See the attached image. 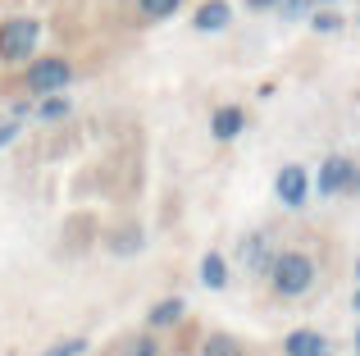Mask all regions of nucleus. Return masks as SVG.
Returning a JSON list of instances; mask_svg holds the SVG:
<instances>
[{
  "mask_svg": "<svg viewBox=\"0 0 360 356\" xmlns=\"http://www.w3.org/2000/svg\"><path fill=\"white\" fill-rule=\"evenodd\" d=\"M315 356H333V352H328V348H319V352H315Z\"/></svg>",
  "mask_w": 360,
  "mask_h": 356,
  "instance_id": "nucleus-19",
  "label": "nucleus"
},
{
  "mask_svg": "<svg viewBox=\"0 0 360 356\" xmlns=\"http://www.w3.org/2000/svg\"><path fill=\"white\" fill-rule=\"evenodd\" d=\"M178 5H183V0H137V9H141L146 18H169Z\"/></svg>",
  "mask_w": 360,
  "mask_h": 356,
  "instance_id": "nucleus-12",
  "label": "nucleus"
},
{
  "mask_svg": "<svg viewBox=\"0 0 360 356\" xmlns=\"http://www.w3.org/2000/svg\"><path fill=\"white\" fill-rule=\"evenodd\" d=\"M178 315H183V302H178V297H165V302L150 306V324H155V329H165V324H178Z\"/></svg>",
  "mask_w": 360,
  "mask_h": 356,
  "instance_id": "nucleus-10",
  "label": "nucleus"
},
{
  "mask_svg": "<svg viewBox=\"0 0 360 356\" xmlns=\"http://www.w3.org/2000/svg\"><path fill=\"white\" fill-rule=\"evenodd\" d=\"M251 5H274V0H251Z\"/></svg>",
  "mask_w": 360,
  "mask_h": 356,
  "instance_id": "nucleus-20",
  "label": "nucleus"
},
{
  "mask_svg": "<svg viewBox=\"0 0 360 356\" xmlns=\"http://www.w3.org/2000/svg\"><path fill=\"white\" fill-rule=\"evenodd\" d=\"M269 284L278 297H306L315 288V260L306 251H278L269 260Z\"/></svg>",
  "mask_w": 360,
  "mask_h": 356,
  "instance_id": "nucleus-1",
  "label": "nucleus"
},
{
  "mask_svg": "<svg viewBox=\"0 0 360 356\" xmlns=\"http://www.w3.org/2000/svg\"><path fill=\"white\" fill-rule=\"evenodd\" d=\"M338 23H342L338 14H315V27H319V32H338Z\"/></svg>",
  "mask_w": 360,
  "mask_h": 356,
  "instance_id": "nucleus-17",
  "label": "nucleus"
},
{
  "mask_svg": "<svg viewBox=\"0 0 360 356\" xmlns=\"http://www.w3.org/2000/svg\"><path fill=\"white\" fill-rule=\"evenodd\" d=\"M60 115H69V101H64L60 91H51V96H46V106H41V119H60Z\"/></svg>",
  "mask_w": 360,
  "mask_h": 356,
  "instance_id": "nucleus-14",
  "label": "nucleus"
},
{
  "mask_svg": "<svg viewBox=\"0 0 360 356\" xmlns=\"http://www.w3.org/2000/svg\"><path fill=\"white\" fill-rule=\"evenodd\" d=\"M229 18H233V9L224 5V0H210V5L196 9V32H224Z\"/></svg>",
  "mask_w": 360,
  "mask_h": 356,
  "instance_id": "nucleus-7",
  "label": "nucleus"
},
{
  "mask_svg": "<svg viewBox=\"0 0 360 356\" xmlns=\"http://www.w3.org/2000/svg\"><path fill=\"white\" fill-rule=\"evenodd\" d=\"M201 284H205V288H214V293L229 284V265H224L219 251H205V256H201Z\"/></svg>",
  "mask_w": 360,
  "mask_h": 356,
  "instance_id": "nucleus-9",
  "label": "nucleus"
},
{
  "mask_svg": "<svg viewBox=\"0 0 360 356\" xmlns=\"http://www.w3.org/2000/svg\"><path fill=\"white\" fill-rule=\"evenodd\" d=\"M356 352H360V329H356Z\"/></svg>",
  "mask_w": 360,
  "mask_h": 356,
  "instance_id": "nucleus-21",
  "label": "nucleus"
},
{
  "mask_svg": "<svg viewBox=\"0 0 360 356\" xmlns=\"http://www.w3.org/2000/svg\"><path fill=\"white\" fill-rule=\"evenodd\" d=\"M37 37H41V23H37V18H5V23H0V60L5 64L32 60Z\"/></svg>",
  "mask_w": 360,
  "mask_h": 356,
  "instance_id": "nucleus-2",
  "label": "nucleus"
},
{
  "mask_svg": "<svg viewBox=\"0 0 360 356\" xmlns=\"http://www.w3.org/2000/svg\"><path fill=\"white\" fill-rule=\"evenodd\" d=\"M87 352V338H64V343H55L51 352H41V356H82Z\"/></svg>",
  "mask_w": 360,
  "mask_h": 356,
  "instance_id": "nucleus-13",
  "label": "nucleus"
},
{
  "mask_svg": "<svg viewBox=\"0 0 360 356\" xmlns=\"http://www.w3.org/2000/svg\"><path fill=\"white\" fill-rule=\"evenodd\" d=\"M201 356H242V343L229 338V333H210L205 348H201Z\"/></svg>",
  "mask_w": 360,
  "mask_h": 356,
  "instance_id": "nucleus-11",
  "label": "nucleus"
},
{
  "mask_svg": "<svg viewBox=\"0 0 360 356\" xmlns=\"http://www.w3.org/2000/svg\"><path fill=\"white\" fill-rule=\"evenodd\" d=\"M352 178H356V165L347 160V155H328L324 165H319V196H338V192H347L352 187Z\"/></svg>",
  "mask_w": 360,
  "mask_h": 356,
  "instance_id": "nucleus-5",
  "label": "nucleus"
},
{
  "mask_svg": "<svg viewBox=\"0 0 360 356\" xmlns=\"http://www.w3.org/2000/svg\"><path fill=\"white\" fill-rule=\"evenodd\" d=\"M242 128H246V115H242L238 106H219V110L210 115V133L219 137V142H233Z\"/></svg>",
  "mask_w": 360,
  "mask_h": 356,
  "instance_id": "nucleus-6",
  "label": "nucleus"
},
{
  "mask_svg": "<svg viewBox=\"0 0 360 356\" xmlns=\"http://www.w3.org/2000/svg\"><path fill=\"white\" fill-rule=\"evenodd\" d=\"M319 348H328V343H324V333H315V329H297V333H288V343H283L288 356H315Z\"/></svg>",
  "mask_w": 360,
  "mask_h": 356,
  "instance_id": "nucleus-8",
  "label": "nucleus"
},
{
  "mask_svg": "<svg viewBox=\"0 0 360 356\" xmlns=\"http://www.w3.org/2000/svg\"><path fill=\"white\" fill-rule=\"evenodd\" d=\"M137 247H141V233H132V229H128V233H123V238L115 242V251H119V256H128V251H137Z\"/></svg>",
  "mask_w": 360,
  "mask_h": 356,
  "instance_id": "nucleus-15",
  "label": "nucleus"
},
{
  "mask_svg": "<svg viewBox=\"0 0 360 356\" xmlns=\"http://www.w3.org/2000/svg\"><path fill=\"white\" fill-rule=\"evenodd\" d=\"M356 279H360V265H356Z\"/></svg>",
  "mask_w": 360,
  "mask_h": 356,
  "instance_id": "nucleus-22",
  "label": "nucleus"
},
{
  "mask_svg": "<svg viewBox=\"0 0 360 356\" xmlns=\"http://www.w3.org/2000/svg\"><path fill=\"white\" fill-rule=\"evenodd\" d=\"M128 356H160V348H155L150 338H137V343L128 348Z\"/></svg>",
  "mask_w": 360,
  "mask_h": 356,
  "instance_id": "nucleus-16",
  "label": "nucleus"
},
{
  "mask_svg": "<svg viewBox=\"0 0 360 356\" xmlns=\"http://www.w3.org/2000/svg\"><path fill=\"white\" fill-rule=\"evenodd\" d=\"M14 137H18V124H5V128H0V146H9Z\"/></svg>",
  "mask_w": 360,
  "mask_h": 356,
  "instance_id": "nucleus-18",
  "label": "nucleus"
},
{
  "mask_svg": "<svg viewBox=\"0 0 360 356\" xmlns=\"http://www.w3.org/2000/svg\"><path fill=\"white\" fill-rule=\"evenodd\" d=\"M73 78V64L64 55H46V60L27 64V91L32 96H51V91H64Z\"/></svg>",
  "mask_w": 360,
  "mask_h": 356,
  "instance_id": "nucleus-3",
  "label": "nucleus"
},
{
  "mask_svg": "<svg viewBox=\"0 0 360 356\" xmlns=\"http://www.w3.org/2000/svg\"><path fill=\"white\" fill-rule=\"evenodd\" d=\"M274 192H278V201L288 205V210H301V205H306V196H310V174L301 170V165H283Z\"/></svg>",
  "mask_w": 360,
  "mask_h": 356,
  "instance_id": "nucleus-4",
  "label": "nucleus"
}]
</instances>
